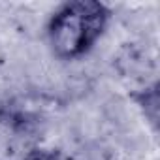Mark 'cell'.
I'll use <instances>...</instances> for the list:
<instances>
[{
  "label": "cell",
  "instance_id": "cell-1",
  "mask_svg": "<svg viewBox=\"0 0 160 160\" xmlns=\"http://www.w3.org/2000/svg\"><path fill=\"white\" fill-rule=\"evenodd\" d=\"M109 15V8L94 0L62 4L47 25V40L55 57L73 60L87 55L106 32Z\"/></svg>",
  "mask_w": 160,
  "mask_h": 160
},
{
  "label": "cell",
  "instance_id": "cell-2",
  "mask_svg": "<svg viewBox=\"0 0 160 160\" xmlns=\"http://www.w3.org/2000/svg\"><path fill=\"white\" fill-rule=\"evenodd\" d=\"M138 100H139V104L143 106V109H145V113L149 115V119H151L152 122H156V117H158V91H156V87L143 91V92L138 96Z\"/></svg>",
  "mask_w": 160,
  "mask_h": 160
},
{
  "label": "cell",
  "instance_id": "cell-3",
  "mask_svg": "<svg viewBox=\"0 0 160 160\" xmlns=\"http://www.w3.org/2000/svg\"><path fill=\"white\" fill-rule=\"evenodd\" d=\"M19 160H62L60 152L55 149H43V147H34L27 151Z\"/></svg>",
  "mask_w": 160,
  "mask_h": 160
}]
</instances>
